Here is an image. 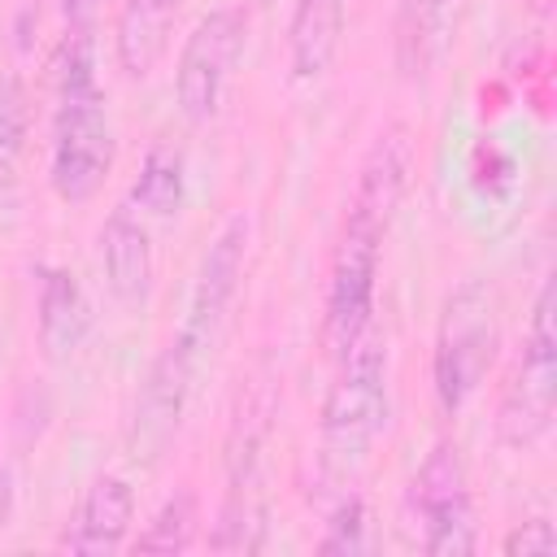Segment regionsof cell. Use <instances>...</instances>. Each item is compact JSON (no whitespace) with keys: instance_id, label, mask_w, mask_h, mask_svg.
Returning <instances> with one entry per match:
<instances>
[{"instance_id":"obj_1","label":"cell","mask_w":557,"mask_h":557,"mask_svg":"<svg viewBox=\"0 0 557 557\" xmlns=\"http://www.w3.org/2000/svg\"><path fill=\"white\" fill-rule=\"evenodd\" d=\"M387 422V348L379 335H361L344 357L322 405V461L331 474L361 466Z\"/></svg>"},{"instance_id":"obj_2","label":"cell","mask_w":557,"mask_h":557,"mask_svg":"<svg viewBox=\"0 0 557 557\" xmlns=\"http://www.w3.org/2000/svg\"><path fill=\"white\" fill-rule=\"evenodd\" d=\"M500 352V326L492 300L479 283H466L444 305L440 339H435V396L444 413L466 409V400L483 387Z\"/></svg>"},{"instance_id":"obj_3","label":"cell","mask_w":557,"mask_h":557,"mask_svg":"<svg viewBox=\"0 0 557 557\" xmlns=\"http://www.w3.org/2000/svg\"><path fill=\"white\" fill-rule=\"evenodd\" d=\"M113 170V126L104 113L100 87L57 96L52 113V157H48V183L65 205L91 200Z\"/></svg>"},{"instance_id":"obj_4","label":"cell","mask_w":557,"mask_h":557,"mask_svg":"<svg viewBox=\"0 0 557 557\" xmlns=\"http://www.w3.org/2000/svg\"><path fill=\"white\" fill-rule=\"evenodd\" d=\"M553 396H557V335H553V283H544L531 305L522 361L496 413V435L509 448H531L553 426Z\"/></svg>"},{"instance_id":"obj_5","label":"cell","mask_w":557,"mask_h":557,"mask_svg":"<svg viewBox=\"0 0 557 557\" xmlns=\"http://www.w3.org/2000/svg\"><path fill=\"white\" fill-rule=\"evenodd\" d=\"M244 44H248V13L239 4L209 9L191 26L174 70V100L187 122H209L218 113L231 74L244 57Z\"/></svg>"},{"instance_id":"obj_6","label":"cell","mask_w":557,"mask_h":557,"mask_svg":"<svg viewBox=\"0 0 557 557\" xmlns=\"http://www.w3.org/2000/svg\"><path fill=\"white\" fill-rule=\"evenodd\" d=\"M409 505L422 522V548L435 557H466L479 548V522L470 500V474L457 444H435L413 474Z\"/></svg>"},{"instance_id":"obj_7","label":"cell","mask_w":557,"mask_h":557,"mask_svg":"<svg viewBox=\"0 0 557 557\" xmlns=\"http://www.w3.org/2000/svg\"><path fill=\"white\" fill-rule=\"evenodd\" d=\"M379 248H383V239L374 231L344 222V239H339V252L331 265V287H326V322H322V339H326L331 357H344L370 331Z\"/></svg>"},{"instance_id":"obj_8","label":"cell","mask_w":557,"mask_h":557,"mask_svg":"<svg viewBox=\"0 0 557 557\" xmlns=\"http://www.w3.org/2000/svg\"><path fill=\"white\" fill-rule=\"evenodd\" d=\"M196 357L174 339L170 348L157 352V361L148 366L144 383H139V396H135V413H131V431H126V444H131V457L135 461H161V453L170 448V440L178 435L183 426V413H187V396H191V379H196Z\"/></svg>"},{"instance_id":"obj_9","label":"cell","mask_w":557,"mask_h":557,"mask_svg":"<svg viewBox=\"0 0 557 557\" xmlns=\"http://www.w3.org/2000/svg\"><path fill=\"white\" fill-rule=\"evenodd\" d=\"M244 252H248V222L244 218H231L209 252L200 257V270H196V287H191V305H187V322L178 331V344L200 361L205 348L213 344L235 292H239V278H244Z\"/></svg>"},{"instance_id":"obj_10","label":"cell","mask_w":557,"mask_h":557,"mask_svg":"<svg viewBox=\"0 0 557 557\" xmlns=\"http://www.w3.org/2000/svg\"><path fill=\"white\" fill-rule=\"evenodd\" d=\"M409 174H413V139L400 122L383 126L357 170V191L348 205V222L361 231H374L379 239H387L396 209L409 191Z\"/></svg>"},{"instance_id":"obj_11","label":"cell","mask_w":557,"mask_h":557,"mask_svg":"<svg viewBox=\"0 0 557 557\" xmlns=\"http://www.w3.org/2000/svg\"><path fill=\"white\" fill-rule=\"evenodd\" d=\"M135 522V492L126 479L117 474H100L74 505L65 531H61V548L70 553H117L131 535Z\"/></svg>"},{"instance_id":"obj_12","label":"cell","mask_w":557,"mask_h":557,"mask_svg":"<svg viewBox=\"0 0 557 557\" xmlns=\"http://www.w3.org/2000/svg\"><path fill=\"white\" fill-rule=\"evenodd\" d=\"M100 265H104V283H109L113 300L126 309H144V300L152 292V244H148L144 222L131 209H113L104 218Z\"/></svg>"},{"instance_id":"obj_13","label":"cell","mask_w":557,"mask_h":557,"mask_svg":"<svg viewBox=\"0 0 557 557\" xmlns=\"http://www.w3.org/2000/svg\"><path fill=\"white\" fill-rule=\"evenodd\" d=\"M35 326H39V348L48 361H70L83 348V339L91 335V300L70 270H61V265L44 270Z\"/></svg>"},{"instance_id":"obj_14","label":"cell","mask_w":557,"mask_h":557,"mask_svg":"<svg viewBox=\"0 0 557 557\" xmlns=\"http://www.w3.org/2000/svg\"><path fill=\"white\" fill-rule=\"evenodd\" d=\"M344 13L348 0H296L292 22H287V57H292V78L313 83L322 78L344 44Z\"/></svg>"},{"instance_id":"obj_15","label":"cell","mask_w":557,"mask_h":557,"mask_svg":"<svg viewBox=\"0 0 557 557\" xmlns=\"http://www.w3.org/2000/svg\"><path fill=\"white\" fill-rule=\"evenodd\" d=\"M448 13H453V0H400L396 26H392L400 78L422 83L435 70L448 44Z\"/></svg>"},{"instance_id":"obj_16","label":"cell","mask_w":557,"mask_h":557,"mask_svg":"<svg viewBox=\"0 0 557 557\" xmlns=\"http://www.w3.org/2000/svg\"><path fill=\"white\" fill-rule=\"evenodd\" d=\"M174 0H126L117 13V65L131 78H148L157 61L165 57L170 44V22H174Z\"/></svg>"},{"instance_id":"obj_17","label":"cell","mask_w":557,"mask_h":557,"mask_svg":"<svg viewBox=\"0 0 557 557\" xmlns=\"http://www.w3.org/2000/svg\"><path fill=\"white\" fill-rule=\"evenodd\" d=\"M183 196H187L183 152L170 144L148 148V157L139 161V174L131 183V205L144 209L148 218H174L183 209Z\"/></svg>"},{"instance_id":"obj_18","label":"cell","mask_w":557,"mask_h":557,"mask_svg":"<svg viewBox=\"0 0 557 557\" xmlns=\"http://www.w3.org/2000/svg\"><path fill=\"white\" fill-rule=\"evenodd\" d=\"M196 522H200L196 496H191V492H174V496L152 513V522H148L144 535L135 540V548H139V553H183V548H191V540H196Z\"/></svg>"},{"instance_id":"obj_19","label":"cell","mask_w":557,"mask_h":557,"mask_svg":"<svg viewBox=\"0 0 557 557\" xmlns=\"http://www.w3.org/2000/svg\"><path fill=\"white\" fill-rule=\"evenodd\" d=\"M261 535H265V513L252 496H244V487L235 483L226 509H222V522H218V535H213V548L222 553H252L261 548Z\"/></svg>"},{"instance_id":"obj_20","label":"cell","mask_w":557,"mask_h":557,"mask_svg":"<svg viewBox=\"0 0 557 557\" xmlns=\"http://www.w3.org/2000/svg\"><path fill=\"white\" fill-rule=\"evenodd\" d=\"M52 83H57V96H74V91H91L96 87V44L87 35V26H74L57 57H52Z\"/></svg>"},{"instance_id":"obj_21","label":"cell","mask_w":557,"mask_h":557,"mask_svg":"<svg viewBox=\"0 0 557 557\" xmlns=\"http://www.w3.org/2000/svg\"><path fill=\"white\" fill-rule=\"evenodd\" d=\"M26 91L13 74H0V174H9V165L17 161L22 144H26Z\"/></svg>"},{"instance_id":"obj_22","label":"cell","mask_w":557,"mask_h":557,"mask_svg":"<svg viewBox=\"0 0 557 557\" xmlns=\"http://www.w3.org/2000/svg\"><path fill=\"white\" fill-rule=\"evenodd\" d=\"M366 505L357 500V496H348L335 513H331V522H326V535L318 540V553H361L370 540H366Z\"/></svg>"},{"instance_id":"obj_23","label":"cell","mask_w":557,"mask_h":557,"mask_svg":"<svg viewBox=\"0 0 557 557\" xmlns=\"http://www.w3.org/2000/svg\"><path fill=\"white\" fill-rule=\"evenodd\" d=\"M500 548H505L509 557H553V553H557V531H553L548 518H531V522L513 527Z\"/></svg>"},{"instance_id":"obj_24","label":"cell","mask_w":557,"mask_h":557,"mask_svg":"<svg viewBox=\"0 0 557 557\" xmlns=\"http://www.w3.org/2000/svg\"><path fill=\"white\" fill-rule=\"evenodd\" d=\"M13 500H17V492H13V470L0 461V531H4L9 518H13Z\"/></svg>"},{"instance_id":"obj_25","label":"cell","mask_w":557,"mask_h":557,"mask_svg":"<svg viewBox=\"0 0 557 557\" xmlns=\"http://www.w3.org/2000/svg\"><path fill=\"white\" fill-rule=\"evenodd\" d=\"M96 4H100V0H61V9H65V17H70V26H87V22H91V13H96Z\"/></svg>"},{"instance_id":"obj_26","label":"cell","mask_w":557,"mask_h":557,"mask_svg":"<svg viewBox=\"0 0 557 557\" xmlns=\"http://www.w3.org/2000/svg\"><path fill=\"white\" fill-rule=\"evenodd\" d=\"M257 4H274V0H257Z\"/></svg>"},{"instance_id":"obj_27","label":"cell","mask_w":557,"mask_h":557,"mask_svg":"<svg viewBox=\"0 0 557 557\" xmlns=\"http://www.w3.org/2000/svg\"><path fill=\"white\" fill-rule=\"evenodd\" d=\"M174 4H183V0H174Z\"/></svg>"}]
</instances>
